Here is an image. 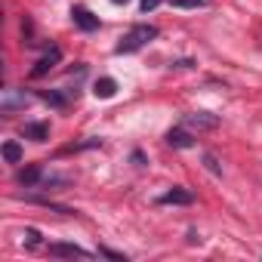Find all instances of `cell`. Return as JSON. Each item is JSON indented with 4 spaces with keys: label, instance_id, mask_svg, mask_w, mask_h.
Here are the masks:
<instances>
[{
    "label": "cell",
    "instance_id": "6da1fadb",
    "mask_svg": "<svg viewBox=\"0 0 262 262\" xmlns=\"http://www.w3.org/2000/svg\"><path fill=\"white\" fill-rule=\"evenodd\" d=\"M158 37V28L155 25H136V28H129L123 37H120V43H117V53H136V50H142L148 40H155Z\"/></svg>",
    "mask_w": 262,
    "mask_h": 262
},
{
    "label": "cell",
    "instance_id": "7a4b0ae2",
    "mask_svg": "<svg viewBox=\"0 0 262 262\" xmlns=\"http://www.w3.org/2000/svg\"><path fill=\"white\" fill-rule=\"evenodd\" d=\"M71 19H74V25H77L80 31H96V28H99V16H93L86 7H74V10H71Z\"/></svg>",
    "mask_w": 262,
    "mask_h": 262
},
{
    "label": "cell",
    "instance_id": "3957f363",
    "mask_svg": "<svg viewBox=\"0 0 262 262\" xmlns=\"http://www.w3.org/2000/svg\"><path fill=\"white\" fill-rule=\"evenodd\" d=\"M50 256H62V259H90V253L77 244H50Z\"/></svg>",
    "mask_w": 262,
    "mask_h": 262
},
{
    "label": "cell",
    "instance_id": "277c9868",
    "mask_svg": "<svg viewBox=\"0 0 262 262\" xmlns=\"http://www.w3.org/2000/svg\"><path fill=\"white\" fill-rule=\"evenodd\" d=\"M25 105H28V96H25V93L4 90V102H0V111H4V114H13V111H19V108H25Z\"/></svg>",
    "mask_w": 262,
    "mask_h": 262
},
{
    "label": "cell",
    "instance_id": "5b68a950",
    "mask_svg": "<svg viewBox=\"0 0 262 262\" xmlns=\"http://www.w3.org/2000/svg\"><path fill=\"white\" fill-rule=\"evenodd\" d=\"M185 126L213 129V126H219V117H216V114H210V111H194V114H188V117H185Z\"/></svg>",
    "mask_w": 262,
    "mask_h": 262
},
{
    "label": "cell",
    "instance_id": "8992f818",
    "mask_svg": "<svg viewBox=\"0 0 262 262\" xmlns=\"http://www.w3.org/2000/svg\"><path fill=\"white\" fill-rule=\"evenodd\" d=\"M22 136L25 139H34V142H47L50 139V123H40V120L37 123H25L22 126Z\"/></svg>",
    "mask_w": 262,
    "mask_h": 262
},
{
    "label": "cell",
    "instance_id": "52a82bcc",
    "mask_svg": "<svg viewBox=\"0 0 262 262\" xmlns=\"http://www.w3.org/2000/svg\"><path fill=\"white\" fill-rule=\"evenodd\" d=\"M191 201H194V194H191V191H185V188H173V191L161 194V201H158V204H164V207H170V204H182V207H188Z\"/></svg>",
    "mask_w": 262,
    "mask_h": 262
},
{
    "label": "cell",
    "instance_id": "ba28073f",
    "mask_svg": "<svg viewBox=\"0 0 262 262\" xmlns=\"http://www.w3.org/2000/svg\"><path fill=\"white\" fill-rule=\"evenodd\" d=\"M167 142H170L173 148H191V145H194V139H191V133H188V129H182V126H176V129H170V133H167Z\"/></svg>",
    "mask_w": 262,
    "mask_h": 262
},
{
    "label": "cell",
    "instance_id": "9c48e42d",
    "mask_svg": "<svg viewBox=\"0 0 262 262\" xmlns=\"http://www.w3.org/2000/svg\"><path fill=\"white\" fill-rule=\"evenodd\" d=\"M59 59H62V50H56V47H53V50H50V56H43V59L37 62V68L31 71V77H43L50 68H56V62H59Z\"/></svg>",
    "mask_w": 262,
    "mask_h": 262
},
{
    "label": "cell",
    "instance_id": "30bf717a",
    "mask_svg": "<svg viewBox=\"0 0 262 262\" xmlns=\"http://www.w3.org/2000/svg\"><path fill=\"white\" fill-rule=\"evenodd\" d=\"M93 93H96L99 99H111V96L117 93V80H111V77H99L96 86H93Z\"/></svg>",
    "mask_w": 262,
    "mask_h": 262
},
{
    "label": "cell",
    "instance_id": "8fae6325",
    "mask_svg": "<svg viewBox=\"0 0 262 262\" xmlns=\"http://www.w3.org/2000/svg\"><path fill=\"white\" fill-rule=\"evenodd\" d=\"M22 201H28V204H40V207H50V210H56V213H62V216H71V213H74L71 207H62V204H56V201H50V198H31V194H22Z\"/></svg>",
    "mask_w": 262,
    "mask_h": 262
},
{
    "label": "cell",
    "instance_id": "7c38bea8",
    "mask_svg": "<svg viewBox=\"0 0 262 262\" xmlns=\"http://www.w3.org/2000/svg\"><path fill=\"white\" fill-rule=\"evenodd\" d=\"M4 161L7 164H19L22 161V145L19 142H4Z\"/></svg>",
    "mask_w": 262,
    "mask_h": 262
},
{
    "label": "cell",
    "instance_id": "4fadbf2b",
    "mask_svg": "<svg viewBox=\"0 0 262 262\" xmlns=\"http://www.w3.org/2000/svg\"><path fill=\"white\" fill-rule=\"evenodd\" d=\"M22 185H34L37 179H40V167H28V170H19V176H16Z\"/></svg>",
    "mask_w": 262,
    "mask_h": 262
},
{
    "label": "cell",
    "instance_id": "5bb4252c",
    "mask_svg": "<svg viewBox=\"0 0 262 262\" xmlns=\"http://www.w3.org/2000/svg\"><path fill=\"white\" fill-rule=\"evenodd\" d=\"M173 7H179V10H191V7H201V4H207V0H170Z\"/></svg>",
    "mask_w": 262,
    "mask_h": 262
},
{
    "label": "cell",
    "instance_id": "9a60e30c",
    "mask_svg": "<svg viewBox=\"0 0 262 262\" xmlns=\"http://www.w3.org/2000/svg\"><path fill=\"white\" fill-rule=\"evenodd\" d=\"M204 161H207V167H210V170H213V173H216V176H219V173H222V167H219V164H216V158H213V155H204Z\"/></svg>",
    "mask_w": 262,
    "mask_h": 262
},
{
    "label": "cell",
    "instance_id": "2e32d148",
    "mask_svg": "<svg viewBox=\"0 0 262 262\" xmlns=\"http://www.w3.org/2000/svg\"><path fill=\"white\" fill-rule=\"evenodd\" d=\"M99 253H102V256H111V259H117V262H123V259H126L123 253H114V250H108V247H102Z\"/></svg>",
    "mask_w": 262,
    "mask_h": 262
},
{
    "label": "cell",
    "instance_id": "e0dca14e",
    "mask_svg": "<svg viewBox=\"0 0 262 262\" xmlns=\"http://www.w3.org/2000/svg\"><path fill=\"white\" fill-rule=\"evenodd\" d=\"M37 237H40V234H37V231H34V228H28V231H25V241H28V244H31V247H34V244H37Z\"/></svg>",
    "mask_w": 262,
    "mask_h": 262
},
{
    "label": "cell",
    "instance_id": "ac0fdd59",
    "mask_svg": "<svg viewBox=\"0 0 262 262\" xmlns=\"http://www.w3.org/2000/svg\"><path fill=\"white\" fill-rule=\"evenodd\" d=\"M158 4H161V0H142V10H145V13H151Z\"/></svg>",
    "mask_w": 262,
    "mask_h": 262
},
{
    "label": "cell",
    "instance_id": "d6986e66",
    "mask_svg": "<svg viewBox=\"0 0 262 262\" xmlns=\"http://www.w3.org/2000/svg\"><path fill=\"white\" fill-rule=\"evenodd\" d=\"M111 4H129V0H111Z\"/></svg>",
    "mask_w": 262,
    "mask_h": 262
}]
</instances>
